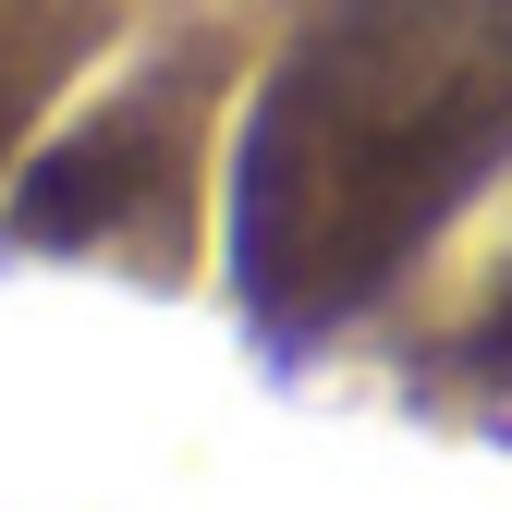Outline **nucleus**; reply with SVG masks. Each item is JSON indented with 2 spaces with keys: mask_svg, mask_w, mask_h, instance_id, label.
Segmentation results:
<instances>
[{
  "mask_svg": "<svg viewBox=\"0 0 512 512\" xmlns=\"http://www.w3.org/2000/svg\"><path fill=\"white\" fill-rule=\"evenodd\" d=\"M476 354H488V366L512 378V281H500V305H488V330H476Z\"/></svg>",
  "mask_w": 512,
  "mask_h": 512,
  "instance_id": "2",
  "label": "nucleus"
},
{
  "mask_svg": "<svg viewBox=\"0 0 512 512\" xmlns=\"http://www.w3.org/2000/svg\"><path fill=\"white\" fill-rule=\"evenodd\" d=\"M512 147V0H330L244 122L232 281L281 354L366 305Z\"/></svg>",
  "mask_w": 512,
  "mask_h": 512,
  "instance_id": "1",
  "label": "nucleus"
}]
</instances>
